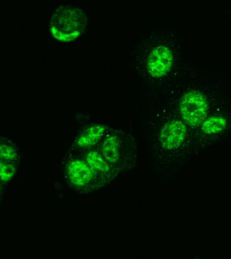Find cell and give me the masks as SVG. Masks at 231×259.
<instances>
[{"label": "cell", "instance_id": "cell-11", "mask_svg": "<svg viewBox=\"0 0 231 259\" xmlns=\"http://www.w3.org/2000/svg\"><path fill=\"white\" fill-rule=\"evenodd\" d=\"M16 174L15 163L4 161L0 159V181L7 183L13 180Z\"/></svg>", "mask_w": 231, "mask_h": 259}, {"label": "cell", "instance_id": "cell-7", "mask_svg": "<svg viewBox=\"0 0 231 259\" xmlns=\"http://www.w3.org/2000/svg\"><path fill=\"white\" fill-rule=\"evenodd\" d=\"M83 158L102 186L111 183L120 173L119 170L105 159L97 148L87 150Z\"/></svg>", "mask_w": 231, "mask_h": 259}, {"label": "cell", "instance_id": "cell-4", "mask_svg": "<svg viewBox=\"0 0 231 259\" xmlns=\"http://www.w3.org/2000/svg\"><path fill=\"white\" fill-rule=\"evenodd\" d=\"M64 173L66 183L79 192L88 193L102 186L84 158L76 156L69 157Z\"/></svg>", "mask_w": 231, "mask_h": 259}, {"label": "cell", "instance_id": "cell-1", "mask_svg": "<svg viewBox=\"0 0 231 259\" xmlns=\"http://www.w3.org/2000/svg\"><path fill=\"white\" fill-rule=\"evenodd\" d=\"M176 53L171 41L164 33L156 34L143 44L137 55L136 64L149 92L162 90V85L174 70Z\"/></svg>", "mask_w": 231, "mask_h": 259}, {"label": "cell", "instance_id": "cell-3", "mask_svg": "<svg viewBox=\"0 0 231 259\" xmlns=\"http://www.w3.org/2000/svg\"><path fill=\"white\" fill-rule=\"evenodd\" d=\"M86 17L78 8L64 7L51 20V32L56 39L70 41L79 37L86 26Z\"/></svg>", "mask_w": 231, "mask_h": 259}, {"label": "cell", "instance_id": "cell-5", "mask_svg": "<svg viewBox=\"0 0 231 259\" xmlns=\"http://www.w3.org/2000/svg\"><path fill=\"white\" fill-rule=\"evenodd\" d=\"M97 146V149L105 159L120 171L129 163V159L133 156V149H129L131 145L128 139L124 134L117 130H109Z\"/></svg>", "mask_w": 231, "mask_h": 259}, {"label": "cell", "instance_id": "cell-6", "mask_svg": "<svg viewBox=\"0 0 231 259\" xmlns=\"http://www.w3.org/2000/svg\"><path fill=\"white\" fill-rule=\"evenodd\" d=\"M178 111L186 124L199 126L207 118L208 100L200 91H186L178 101Z\"/></svg>", "mask_w": 231, "mask_h": 259}, {"label": "cell", "instance_id": "cell-8", "mask_svg": "<svg viewBox=\"0 0 231 259\" xmlns=\"http://www.w3.org/2000/svg\"><path fill=\"white\" fill-rule=\"evenodd\" d=\"M109 130V127L104 123H91L84 127L79 134L74 140L73 146L76 149L86 151L92 149L100 143Z\"/></svg>", "mask_w": 231, "mask_h": 259}, {"label": "cell", "instance_id": "cell-2", "mask_svg": "<svg viewBox=\"0 0 231 259\" xmlns=\"http://www.w3.org/2000/svg\"><path fill=\"white\" fill-rule=\"evenodd\" d=\"M152 145L158 157L179 149L185 141L187 127L182 119L172 116L167 107L160 106L151 119Z\"/></svg>", "mask_w": 231, "mask_h": 259}, {"label": "cell", "instance_id": "cell-10", "mask_svg": "<svg viewBox=\"0 0 231 259\" xmlns=\"http://www.w3.org/2000/svg\"><path fill=\"white\" fill-rule=\"evenodd\" d=\"M227 125L226 119L222 116H212L205 119L202 124V131L207 135H215L224 131Z\"/></svg>", "mask_w": 231, "mask_h": 259}, {"label": "cell", "instance_id": "cell-9", "mask_svg": "<svg viewBox=\"0 0 231 259\" xmlns=\"http://www.w3.org/2000/svg\"><path fill=\"white\" fill-rule=\"evenodd\" d=\"M19 157V151L15 144L8 138L0 137V159L16 164Z\"/></svg>", "mask_w": 231, "mask_h": 259}, {"label": "cell", "instance_id": "cell-12", "mask_svg": "<svg viewBox=\"0 0 231 259\" xmlns=\"http://www.w3.org/2000/svg\"><path fill=\"white\" fill-rule=\"evenodd\" d=\"M2 182L0 181V194L2 193Z\"/></svg>", "mask_w": 231, "mask_h": 259}]
</instances>
